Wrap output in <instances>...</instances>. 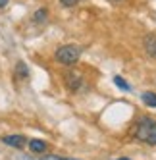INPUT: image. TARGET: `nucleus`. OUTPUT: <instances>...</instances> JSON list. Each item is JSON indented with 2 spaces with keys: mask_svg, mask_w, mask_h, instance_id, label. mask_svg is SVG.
I'll return each instance as SVG.
<instances>
[{
  "mask_svg": "<svg viewBox=\"0 0 156 160\" xmlns=\"http://www.w3.org/2000/svg\"><path fill=\"white\" fill-rule=\"evenodd\" d=\"M135 139H139L141 143H147L156 147V120L149 118V116H143L137 125H135Z\"/></svg>",
  "mask_w": 156,
  "mask_h": 160,
  "instance_id": "nucleus-1",
  "label": "nucleus"
},
{
  "mask_svg": "<svg viewBox=\"0 0 156 160\" xmlns=\"http://www.w3.org/2000/svg\"><path fill=\"white\" fill-rule=\"evenodd\" d=\"M79 56H81V50L77 47H73V44H64V47H60L54 52V60L62 66H73L79 60Z\"/></svg>",
  "mask_w": 156,
  "mask_h": 160,
  "instance_id": "nucleus-2",
  "label": "nucleus"
},
{
  "mask_svg": "<svg viewBox=\"0 0 156 160\" xmlns=\"http://www.w3.org/2000/svg\"><path fill=\"white\" fill-rule=\"evenodd\" d=\"M66 87H68L70 91H73V93H77L81 87H85L83 75H81L79 72H75V70L68 72V73H66Z\"/></svg>",
  "mask_w": 156,
  "mask_h": 160,
  "instance_id": "nucleus-3",
  "label": "nucleus"
},
{
  "mask_svg": "<svg viewBox=\"0 0 156 160\" xmlns=\"http://www.w3.org/2000/svg\"><path fill=\"white\" fill-rule=\"evenodd\" d=\"M2 143L14 147V148H23V145L27 143V139L21 133H16V135H6V137H2Z\"/></svg>",
  "mask_w": 156,
  "mask_h": 160,
  "instance_id": "nucleus-4",
  "label": "nucleus"
},
{
  "mask_svg": "<svg viewBox=\"0 0 156 160\" xmlns=\"http://www.w3.org/2000/svg\"><path fill=\"white\" fill-rule=\"evenodd\" d=\"M48 148V143L46 141H41V139H31L29 141V151L33 154H44Z\"/></svg>",
  "mask_w": 156,
  "mask_h": 160,
  "instance_id": "nucleus-5",
  "label": "nucleus"
},
{
  "mask_svg": "<svg viewBox=\"0 0 156 160\" xmlns=\"http://www.w3.org/2000/svg\"><path fill=\"white\" fill-rule=\"evenodd\" d=\"M144 50H147L149 56L156 58V35H149L144 39Z\"/></svg>",
  "mask_w": 156,
  "mask_h": 160,
  "instance_id": "nucleus-6",
  "label": "nucleus"
},
{
  "mask_svg": "<svg viewBox=\"0 0 156 160\" xmlns=\"http://www.w3.org/2000/svg\"><path fill=\"white\" fill-rule=\"evenodd\" d=\"M27 77H29V68H27L23 62H17V64H16V79L25 81Z\"/></svg>",
  "mask_w": 156,
  "mask_h": 160,
  "instance_id": "nucleus-7",
  "label": "nucleus"
},
{
  "mask_svg": "<svg viewBox=\"0 0 156 160\" xmlns=\"http://www.w3.org/2000/svg\"><path fill=\"white\" fill-rule=\"evenodd\" d=\"M141 98H143V102H144L149 108H156V93H150V91H147V93L141 95Z\"/></svg>",
  "mask_w": 156,
  "mask_h": 160,
  "instance_id": "nucleus-8",
  "label": "nucleus"
},
{
  "mask_svg": "<svg viewBox=\"0 0 156 160\" xmlns=\"http://www.w3.org/2000/svg\"><path fill=\"white\" fill-rule=\"evenodd\" d=\"M114 83H116L121 91H125V93H131V85H129L121 75H114Z\"/></svg>",
  "mask_w": 156,
  "mask_h": 160,
  "instance_id": "nucleus-9",
  "label": "nucleus"
},
{
  "mask_svg": "<svg viewBox=\"0 0 156 160\" xmlns=\"http://www.w3.org/2000/svg\"><path fill=\"white\" fill-rule=\"evenodd\" d=\"M48 18V10L46 8H39L35 14H33V21H37V23H41V21H44Z\"/></svg>",
  "mask_w": 156,
  "mask_h": 160,
  "instance_id": "nucleus-10",
  "label": "nucleus"
},
{
  "mask_svg": "<svg viewBox=\"0 0 156 160\" xmlns=\"http://www.w3.org/2000/svg\"><path fill=\"white\" fill-rule=\"evenodd\" d=\"M41 160H77V158H66V156H58V154H42Z\"/></svg>",
  "mask_w": 156,
  "mask_h": 160,
  "instance_id": "nucleus-11",
  "label": "nucleus"
},
{
  "mask_svg": "<svg viewBox=\"0 0 156 160\" xmlns=\"http://www.w3.org/2000/svg\"><path fill=\"white\" fill-rule=\"evenodd\" d=\"M81 0H60V4L64 6V8H71V6H77Z\"/></svg>",
  "mask_w": 156,
  "mask_h": 160,
  "instance_id": "nucleus-12",
  "label": "nucleus"
},
{
  "mask_svg": "<svg viewBox=\"0 0 156 160\" xmlns=\"http://www.w3.org/2000/svg\"><path fill=\"white\" fill-rule=\"evenodd\" d=\"M8 2H10V0H0V8H4V6H6Z\"/></svg>",
  "mask_w": 156,
  "mask_h": 160,
  "instance_id": "nucleus-13",
  "label": "nucleus"
},
{
  "mask_svg": "<svg viewBox=\"0 0 156 160\" xmlns=\"http://www.w3.org/2000/svg\"><path fill=\"white\" fill-rule=\"evenodd\" d=\"M116 160H131V158H116Z\"/></svg>",
  "mask_w": 156,
  "mask_h": 160,
  "instance_id": "nucleus-14",
  "label": "nucleus"
}]
</instances>
